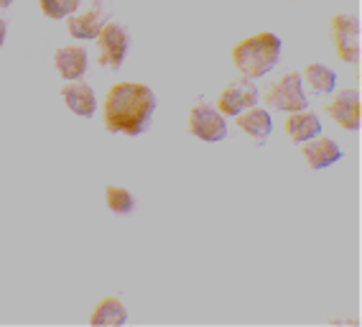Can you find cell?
<instances>
[{
	"instance_id": "cell-20",
	"label": "cell",
	"mask_w": 362,
	"mask_h": 327,
	"mask_svg": "<svg viewBox=\"0 0 362 327\" xmlns=\"http://www.w3.org/2000/svg\"><path fill=\"white\" fill-rule=\"evenodd\" d=\"M11 3H13V0H0V8H8Z\"/></svg>"
},
{
	"instance_id": "cell-12",
	"label": "cell",
	"mask_w": 362,
	"mask_h": 327,
	"mask_svg": "<svg viewBox=\"0 0 362 327\" xmlns=\"http://www.w3.org/2000/svg\"><path fill=\"white\" fill-rule=\"evenodd\" d=\"M103 28H105V13L100 0H92V8L87 13L74 16L69 21V33L74 39H98Z\"/></svg>"
},
{
	"instance_id": "cell-6",
	"label": "cell",
	"mask_w": 362,
	"mask_h": 327,
	"mask_svg": "<svg viewBox=\"0 0 362 327\" xmlns=\"http://www.w3.org/2000/svg\"><path fill=\"white\" fill-rule=\"evenodd\" d=\"M189 131L194 133L202 141L217 144L227 136V123L225 115L220 110H214L212 105H194L189 113Z\"/></svg>"
},
{
	"instance_id": "cell-18",
	"label": "cell",
	"mask_w": 362,
	"mask_h": 327,
	"mask_svg": "<svg viewBox=\"0 0 362 327\" xmlns=\"http://www.w3.org/2000/svg\"><path fill=\"white\" fill-rule=\"evenodd\" d=\"M41 11H44L49 18H64L71 16L79 8V0H39Z\"/></svg>"
},
{
	"instance_id": "cell-16",
	"label": "cell",
	"mask_w": 362,
	"mask_h": 327,
	"mask_svg": "<svg viewBox=\"0 0 362 327\" xmlns=\"http://www.w3.org/2000/svg\"><path fill=\"white\" fill-rule=\"evenodd\" d=\"M306 82H309L311 92L327 95V92L334 90L337 74H334V69H329V67H324V64H309L306 67Z\"/></svg>"
},
{
	"instance_id": "cell-4",
	"label": "cell",
	"mask_w": 362,
	"mask_h": 327,
	"mask_svg": "<svg viewBox=\"0 0 362 327\" xmlns=\"http://www.w3.org/2000/svg\"><path fill=\"white\" fill-rule=\"evenodd\" d=\"M332 36H334L337 57L347 64H357L360 62V21L355 16H334Z\"/></svg>"
},
{
	"instance_id": "cell-9",
	"label": "cell",
	"mask_w": 362,
	"mask_h": 327,
	"mask_svg": "<svg viewBox=\"0 0 362 327\" xmlns=\"http://www.w3.org/2000/svg\"><path fill=\"white\" fill-rule=\"evenodd\" d=\"M301 154H304L306 164L311 169H327L332 164H337L342 159V149L332 141V138H311L301 144Z\"/></svg>"
},
{
	"instance_id": "cell-2",
	"label": "cell",
	"mask_w": 362,
	"mask_h": 327,
	"mask_svg": "<svg viewBox=\"0 0 362 327\" xmlns=\"http://www.w3.org/2000/svg\"><path fill=\"white\" fill-rule=\"evenodd\" d=\"M281 59V39L276 33H258L240 41L233 49V62L243 77L258 79L265 77Z\"/></svg>"
},
{
	"instance_id": "cell-14",
	"label": "cell",
	"mask_w": 362,
	"mask_h": 327,
	"mask_svg": "<svg viewBox=\"0 0 362 327\" xmlns=\"http://www.w3.org/2000/svg\"><path fill=\"white\" fill-rule=\"evenodd\" d=\"M286 133L291 136V141L304 144V141H311V138H317L322 133V123H319V118L314 113L298 110L291 113L288 120H286Z\"/></svg>"
},
{
	"instance_id": "cell-10",
	"label": "cell",
	"mask_w": 362,
	"mask_h": 327,
	"mask_svg": "<svg viewBox=\"0 0 362 327\" xmlns=\"http://www.w3.org/2000/svg\"><path fill=\"white\" fill-rule=\"evenodd\" d=\"M62 98H64L66 108L71 113H77L82 118H92L95 110H98V100H95V92H92L90 85L84 82H71L62 90Z\"/></svg>"
},
{
	"instance_id": "cell-17",
	"label": "cell",
	"mask_w": 362,
	"mask_h": 327,
	"mask_svg": "<svg viewBox=\"0 0 362 327\" xmlns=\"http://www.w3.org/2000/svg\"><path fill=\"white\" fill-rule=\"evenodd\" d=\"M105 200H107V207L112 212H117V215H130L133 207H136L133 195L128 190H123V187H107L105 190Z\"/></svg>"
},
{
	"instance_id": "cell-3",
	"label": "cell",
	"mask_w": 362,
	"mask_h": 327,
	"mask_svg": "<svg viewBox=\"0 0 362 327\" xmlns=\"http://www.w3.org/2000/svg\"><path fill=\"white\" fill-rule=\"evenodd\" d=\"M304 82H301V74L291 72L281 77L276 85L268 90L265 95V103L276 108V110H284V113H298V110H306V95H304Z\"/></svg>"
},
{
	"instance_id": "cell-5",
	"label": "cell",
	"mask_w": 362,
	"mask_h": 327,
	"mask_svg": "<svg viewBox=\"0 0 362 327\" xmlns=\"http://www.w3.org/2000/svg\"><path fill=\"white\" fill-rule=\"evenodd\" d=\"M100 44V64L110 67V69H120L125 54L130 46V33L120 23H105V28L98 36Z\"/></svg>"
},
{
	"instance_id": "cell-13",
	"label": "cell",
	"mask_w": 362,
	"mask_h": 327,
	"mask_svg": "<svg viewBox=\"0 0 362 327\" xmlns=\"http://www.w3.org/2000/svg\"><path fill=\"white\" fill-rule=\"evenodd\" d=\"M238 125H240V131L247 133L255 144H263L273 131V120L263 108H247V113H240Z\"/></svg>"
},
{
	"instance_id": "cell-7",
	"label": "cell",
	"mask_w": 362,
	"mask_h": 327,
	"mask_svg": "<svg viewBox=\"0 0 362 327\" xmlns=\"http://www.w3.org/2000/svg\"><path fill=\"white\" fill-rule=\"evenodd\" d=\"M258 87L247 82V77L238 79L233 85H227L217 98V110L222 115H230V118H238L240 113H245L247 108H255L258 103Z\"/></svg>"
},
{
	"instance_id": "cell-15",
	"label": "cell",
	"mask_w": 362,
	"mask_h": 327,
	"mask_svg": "<svg viewBox=\"0 0 362 327\" xmlns=\"http://www.w3.org/2000/svg\"><path fill=\"white\" fill-rule=\"evenodd\" d=\"M128 320V312H125L123 302L115 299V297H107V299H103L95 307V312H92L90 322L95 327L100 325H123V322Z\"/></svg>"
},
{
	"instance_id": "cell-11",
	"label": "cell",
	"mask_w": 362,
	"mask_h": 327,
	"mask_svg": "<svg viewBox=\"0 0 362 327\" xmlns=\"http://www.w3.org/2000/svg\"><path fill=\"white\" fill-rule=\"evenodd\" d=\"M54 67L64 79H79L87 72V52L82 46H62L54 54Z\"/></svg>"
},
{
	"instance_id": "cell-19",
	"label": "cell",
	"mask_w": 362,
	"mask_h": 327,
	"mask_svg": "<svg viewBox=\"0 0 362 327\" xmlns=\"http://www.w3.org/2000/svg\"><path fill=\"white\" fill-rule=\"evenodd\" d=\"M6 31H8V23L0 18V46H3V41H6Z\"/></svg>"
},
{
	"instance_id": "cell-8",
	"label": "cell",
	"mask_w": 362,
	"mask_h": 327,
	"mask_svg": "<svg viewBox=\"0 0 362 327\" xmlns=\"http://www.w3.org/2000/svg\"><path fill=\"white\" fill-rule=\"evenodd\" d=\"M327 115L334 118L344 131H357L360 128V92L342 90L337 98L327 105Z\"/></svg>"
},
{
	"instance_id": "cell-1",
	"label": "cell",
	"mask_w": 362,
	"mask_h": 327,
	"mask_svg": "<svg viewBox=\"0 0 362 327\" xmlns=\"http://www.w3.org/2000/svg\"><path fill=\"white\" fill-rule=\"evenodd\" d=\"M156 113V95L151 87L136 82H120L105 100V128L110 133L141 136L148 131Z\"/></svg>"
}]
</instances>
